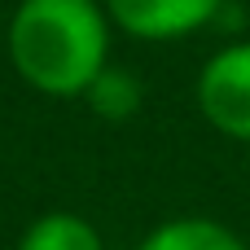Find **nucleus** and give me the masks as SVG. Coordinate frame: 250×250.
Returning a JSON list of instances; mask_svg holds the SVG:
<instances>
[{"label":"nucleus","instance_id":"obj_5","mask_svg":"<svg viewBox=\"0 0 250 250\" xmlns=\"http://www.w3.org/2000/svg\"><path fill=\"white\" fill-rule=\"evenodd\" d=\"M18 250H105L101 233L75 211H44L26 224Z\"/></svg>","mask_w":250,"mask_h":250},{"label":"nucleus","instance_id":"obj_6","mask_svg":"<svg viewBox=\"0 0 250 250\" xmlns=\"http://www.w3.org/2000/svg\"><path fill=\"white\" fill-rule=\"evenodd\" d=\"M83 97H88V105H92L101 119L123 123V119H132V114L141 110L145 88H141V79H136L132 70H123V66H105V70L92 79V88H88Z\"/></svg>","mask_w":250,"mask_h":250},{"label":"nucleus","instance_id":"obj_4","mask_svg":"<svg viewBox=\"0 0 250 250\" xmlns=\"http://www.w3.org/2000/svg\"><path fill=\"white\" fill-rule=\"evenodd\" d=\"M136 250H250V242L211 215H176L149 229Z\"/></svg>","mask_w":250,"mask_h":250},{"label":"nucleus","instance_id":"obj_2","mask_svg":"<svg viewBox=\"0 0 250 250\" xmlns=\"http://www.w3.org/2000/svg\"><path fill=\"white\" fill-rule=\"evenodd\" d=\"M198 110L202 119L233 141H250V40H233L211 53L198 70Z\"/></svg>","mask_w":250,"mask_h":250},{"label":"nucleus","instance_id":"obj_3","mask_svg":"<svg viewBox=\"0 0 250 250\" xmlns=\"http://www.w3.org/2000/svg\"><path fill=\"white\" fill-rule=\"evenodd\" d=\"M101 4L114 31L145 44H171L211 26L229 0H101Z\"/></svg>","mask_w":250,"mask_h":250},{"label":"nucleus","instance_id":"obj_1","mask_svg":"<svg viewBox=\"0 0 250 250\" xmlns=\"http://www.w3.org/2000/svg\"><path fill=\"white\" fill-rule=\"evenodd\" d=\"M110 31L101 0H18L4 48L35 92L83 97L110 66Z\"/></svg>","mask_w":250,"mask_h":250}]
</instances>
